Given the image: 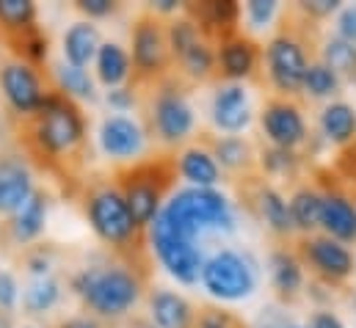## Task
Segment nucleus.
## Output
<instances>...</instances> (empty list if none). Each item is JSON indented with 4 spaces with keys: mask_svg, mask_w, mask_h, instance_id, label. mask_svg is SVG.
<instances>
[{
    "mask_svg": "<svg viewBox=\"0 0 356 328\" xmlns=\"http://www.w3.org/2000/svg\"><path fill=\"white\" fill-rule=\"evenodd\" d=\"M31 116H33V122L28 130L31 133L28 141L39 158H58V155L75 149L86 136L83 113L61 91L44 94L42 105Z\"/></svg>",
    "mask_w": 356,
    "mask_h": 328,
    "instance_id": "f257e3e1",
    "label": "nucleus"
},
{
    "mask_svg": "<svg viewBox=\"0 0 356 328\" xmlns=\"http://www.w3.org/2000/svg\"><path fill=\"white\" fill-rule=\"evenodd\" d=\"M175 177H177V163L169 158L144 161L133 168L119 171V188H122L119 193L127 202L138 227H147L155 221L161 199L175 185Z\"/></svg>",
    "mask_w": 356,
    "mask_h": 328,
    "instance_id": "f03ea898",
    "label": "nucleus"
},
{
    "mask_svg": "<svg viewBox=\"0 0 356 328\" xmlns=\"http://www.w3.org/2000/svg\"><path fill=\"white\" fill-rule=\"evenodd\" d=\"M158 218L175 229L177 235L193 240L204 227H224L232 229V210L229 202L213 188H185L158 213Z\"/></svg>",
    "mask_w": 356,
    "mask_h": 328,
    "instance_id": "7ed1b4c3",
    "label": "nucleus"
},
{
    "mask_svg": "<svg viewBox=\"0 0 356 328\" xmlns=\"http://www.w3.org/2000/svg\"><path fill=\"white\" fill-rule=\"evenodd\" d=\"M75 290L91 312L102 318H116L138 301L141 284L124 268H89L75 279Z\"/></svg>",
    "mask_w": 356,
    "mask_h": 328,
    "instance_id": "20e7f679",
    "label": "nucleus"
},
{
    "mask_svg": "<svg viewBox=\"0 0 356 328\" xmlns=\"http://www.w3.org/2000/svg\"><path fill=\"white\" fill-rule=\"evenodd\" d=\"M86 213H89L91 229L111 246H116L119 251L124 248H141V229L127 207V202L122 199L119 190L113 188H102L97 193L89 196V204H86Z\"/></svg>",
    "mask_w": 356,
    "mask_h": 328,
    "instance_id": "39448f33",
    "label": "nucleus"
},
{
    "mask_svg": "<svg viewBox=\"0 0 356 328\" xmlns=\"http://www.w3.org/2000/svg\"><path fill=\"white\" fill-rule=\"evenodd\" d=\"M199 276L204 290L221 301H238L254 290V273L246 265V259L235 251H218L216 256L202 262Z\"/></svg>",
    "mask_w": 356,
    "mask_h": 328,
    "instance_id": "423d86ee",
    "label": "nucleus"
},
{
    "mask_svg": "<svg viewBox=\"0 0 356 328\" xmlns=\"http://www.w3.org/2000/svg\"><path fill=\"white\" fill-rule=\"evenodd\" d=\"M149 235H152V246L158 251L163 268L182 284H193L202 273V251L196 248V243L177 235L175 229H169L158 215L149 224Z\"/></svg>",
    "mask_w": 356,
    "mask_h": 328,
    "instance_id": "0eeeda50",
    "label": "nucleus"
},
{
    "mask_svg": "<svg viewBox=\"0 0 356 328\" xmlns=\"http://www.w3.org/2000/svg\"><path fill=\"white\" fill-rule=\"evenodd\" d=\"M133 67L144 78H155L169 67V39L166 28L155 14H141L133 28Z\"/></svg>",
    "mask_w": 356,
    "mask_h": 328,
    "instance_id": "6e6552de",
    "label": "nucleus"
},
{
    "mask_svg": "<svg viewBox=\"0 0 356 328\" xmlns=\"http://www.w3.org/2000/svg\"><path fill=\"white\" fill-rule=\"evenodd\" d=\"M307 67L309 64H307L304 47L293 36L282 33L268 44V69L282 94H296L304 85Z\"/></svg>",
    "mask_w": 356,
    "mask_h": 328,
    "instance_id": "1a4fd4ad",
    "label": "nucleus"
},
{
    "mask_svg": "<svg viewBox=\"0 0 356 328\" xmlns=\"http://www.w3.org/2000/svg\"><path fill=\"white\" fill-rule=\"evenodd\" d=\"M152 127L169 144H177V141H182L191 133L193 110H191V105L185 102V97L179 94L175 85H163L158 91L155 108H152Z\"/></svg>",
    "mask_w": 356,
    "mask_h": 328,
    "instance_id": "9d476101",
    "label": "nucleus"
},
{
    "mask_svg": "<svg viewBox=\"0 0 356 328\" xmlns=\"http://www.w3.org/2000/svg\"><path fill=\"white\" fill-rule=\"evenodd\" d=\"M0 85H3V94H6V99L11 102V108L17 113H33L44 99L39 75L33 72V67H28L22 61L3 67Z\"/></svg>",
    "mask_w": 356,
    "mask_h": 328,
    "instance_id": "9b49d317",
    "label": "nucleus"
},
{
    "mask_svg": "<svg viewBox=\"0 0 356 328\" xmlns=\"http://www.w3.org/2000/svg\"><path fill=\"white\" fill-rule=\"evenodd\" d=\"M263 127H266L268 138L279 149H293L307 136L301 110L287 99H270L268 102L266 110H263Z\"/></svg>",
    "mask_w": 356,
    "mask_h": 328,
    "instance_id": "f8f14e48",
    "label": "nucleus"
},
{
    "mask_svg": "<svg viewBox=\"0 0 356 328\" xmlns=\"http://www.w3.org/2000/svg\"><path fill=\"white\" fill-rule=\"evenodd\" d=\"M301 256L329 281H340L351 276L354 270V256L346 246H340L332 238H312L301 243Z\"/></svg>",
    "mask_w": 356,
    "mask_h": 328,
    "instance_id": "ddd939ff",
    "label": "nucleus"
},
{
    "mask_svg": "<svg viewBox=\"0 0 356 328\" xmlns=\"http://www.w3.org/2000/svg\"><path fill=\"white\" fill-rule=\"evenodd\" d=\"M99 144H102L105 155H111V158H136L144 147V133L133 119L111 116L102 122Z\"/></svg>",
    "mask_w": 356,
    "mask_h": 328,
    "instance_id": "4468645a",
    "label": "nucleus"
},
{
    "mask_svg": "<svg viewBox=\"0 0 356 328\" xmlns=\"http://www.w3.org/2000/svg\"><path fill=\"white\" fill-rule=\"evenodd\" d=\"M191 22L196 25V31H204V33H216L221 42L235 36V22H238V14L241 8L235 3H199V6H185Z\"/></svg>",
    "mask_w": 356,
    "mask_h": 328,
    "instance_id": "2eb2a0df",
    "label": "nucleus"
},
{
    "mask_svg": "<svg viewBox=\"0 0 356 328\" xmlns=\"http://www.w3.org/2000/svg\"><path fill=\"white\" fill-rule=\"evenodd\" d=\"M252 110H249V97L241 85H224L218 88L216 99H213V122L227 130V133H238L249 124Z\"/></svg>",
    "mask_w": 356,
    "mask_h": 328,
    "instance_id": "dca6fc26",
    "label": "nucleus"
},
{
    "mask_svg": "<svg viewBox=\"0 0 356 328\" xmlns=\"http://www.w3.org/2000/svg\"><path fill=\"white\" fill-rule=\"evenodd\" d=\"M218 67L224 69L227 78H249L254 69H257V61H260V50L252 39L235 33L229 39L221 42L218 47Z\"/></svg>",
    "mask_w": 356,
    "mask_h": 328,
    "instance_id": "f3484780",
    "label": "nucleus"
},
{
    "mask_svg": "<svg viewBox=\"0 0 356 328\" xmlns=\"http://www.w3.org/2000/svg\"><path fill=\"white\" fill-rule=\"evenodd\" d=\"M33 193L31 174L19 161H0V213L14 215Z\"/></svg>",
    "mask_w": 356,
    "mask_h": 328,
    "instance_id": "a211bd4d",
    "label": "nucleus"
},
{
    "mask_svg": "<svg viewBox=\"0 0 356 328\" xmlns=\"http://www.w3.org/2000/svg\"><path fill=\"white\" fill-rule=\"evenodd\" d=\"M321 227L337 240H354L356 207L343 196H323V202H321Z\"/></svg>",
    "mask_w": 356,
    "mask_h": 328,
    "instance_id": "6ab92c4d",
    "label": "nucleus"
},
{
    "mask_svg": "<svg viewBox=\"0 0 356 328\" xmlns=\"http://www.w3.org/2000/svg\"><path fill=\"white\" fill-rule=\"evenodd\" d=\"M149 306H152V320L158 323V328H191L193 323L191 304L172 290H158Z\"/></svg>",
    "mask_w": 356,
    "mask_h": 328,
    "instance_id": "aec40b11",
    "label": "nucleus"
},
{
    "mask_svg": "<svg viewBox=\"0 0 356 328\" xmlns=\"http://www.w3.org/2000/svg\"><path fill=\"white\" fill-rule=\"evenodd\" d=\"M44 221H47V199H44V193L33 190L31 199L14 213V221H11L14 238H17L19 243L33 240V238L44 229Z\"/></svg>",
    "mask_w": 356,
    "mask_h": 328,
    "instance_id": "412c9836",
    "label": "nucleus"
},
{
    "mask_svg": "<svg viewBox=\"0 0 356 328\" xmlns=\"http://www.w3.org/2000/svg\"><path fill=\"white\" fill-rule=\"evenodd\" d=\"M99 50V33L91 22H78L64 36V56L72 67H86Z\"/></svg>",
    "mask_w": 356,
    "mask_h": 328,
    "instance_id": "4be33fe9",
    "label": "nucleus"
},
{
    "mask_svg": "<svg viewBox=\"0 0 356 328\" xmlns=\"http://www.w3.org/2000/svg\"><path fill=\"white\" fill-rule=\"evenodd\" d=\"M179 174L193 185V188H213L218 182V163L213 155L204 149H185L179 155Z\"/></svg>",
    "mask_w": 356,
    "mask_h": 328,
    "instance_id": "5701e85b",
    "label": "nucleus"
},
{
    "mask_svg": "<svg viewBox=\"0 0 356 328\" xmlns=\"http://www.w3.org/2000/svg\"><path fill=\"white\" fill-rule=\"evenodd\" d=\"M321 127H323L329 141L346 144V141H351L356 136V110L348 102H334V105H329L323 110Z\"/></svg>",
    "mask_w": 356,
    "mask_h": 328,
    "instance_id": "b1692460",
    "label": "nucleus"
},
{
    "mask_svg": "<svg viewBox=\"0 0 356 328\" xmlns=\"http://www.w3.org/2000/svg\"><path fill=\"white\" fill-rule=\"evenodd\" d=\"M127 75H130V56L113 42L99 44V50H97V78L105 85H119Z\"/></svg>",
    "mask_w": 356,
    "mask_h": 328,
    "instance_id": "393cba45",
    "label": "nucleus"
},
{
    "mask_svg": "<svg viewBox=\"0 0 356 328\" xmlns=\"http://www.w3.org/2000/svg\"><path fill=\"white\" fill-rule=\"evenodd\" d=\"M6 39H8L11 50H14V53L22 58V64H28V67H33V64H39V61L47 58V36L39 31V25H31V28H25V31H19V33L6 36Z\"/></svg>",
    "mask_w": 356,
    "mask_h": 328,
    "instance_id": "a878e982",
    "label": "nucleus"
},
{
    "mask_svg": "<svg viewBox=\"0 0 356 328\" xmlns=\"http://www.w3.org/2000/svg\"><path fill=\"white\" fill-rule=\"evenodd\" d=\"M321 202H323V196H318L315 190H309V188L298 190L290 199V207H287L290 210V224L304 229V232L321 227Z\"/></svg>",
    "mask_w": 356,
    "mask_h": 328,
    "instance_id": "bb28decb",
    "label": "nucleus"
},
{
    "mask_svg": "<svg viewBox=\"0 0 356 328\" xmlns=\"http://www.w3.org/2000/svg\"><path fill=\"white\" fill-rule=\"evenodd\" d=\"M36 25V6L28 0H0V28L6 36Z\"/></svg>",
    "mask_w": 356,
    "mask_h": 328,
    "instance_id": "cd10ccee",
    "label": "nucleus"
},
{
    "mask_svg": "<svg viewBox=\"0 0 356 328\" xmlns=\"http://www.w3.org/2000/svg\"><path fill=\"white\" fill-rule=\"evenodd\" d=\"M177 61H179V67H182V72H185L188 78H193V81L207 78L210 69L216 67V56H213V50H210V44H207L204 39L193 42V44L179 56Z\"/></svg>",
    "mask_w": 356,
    "mask_h": 328,
    "instance_id": "c85d7f7f",
    "label": "nucleus"
},
{
    "mask_svg": "<svg viewBox=\"0 0 356 328\" xmlns=\"http://www.w3.org/2000/svg\"><path fill=\"white\" fill-rule=\"evenodd\" d=\"M323 61L334 75H356V44L346 39H332L323 47Z\"/></svg>",
    "mask_w": 356,
    "mask_h": 328,
    "instance_id": "c756f323",
    "label": "nucleus"
},
{
    "mask_svg": "<svg viewBox=\"0 0 356 328\" xmlns=\"http://www.w3.org/2000/svg\"><path fill=\"white\" fill-rule=\"evenodd\" d=\"M56 301H58V284H56L53 279H44V276L36 279V281H31L28 290H25V298H22L25 309L33 312V315L47 312Z\"/></svg>",
    "mask_w": 356,
    "mask_h": 328,
    "instance_id": "7c9ffc66",
    "label": "nucleus"
},
{
    "mask_svg": "<svg viewBox=\"0 0 356 328\" xmlns=\"http://www.w3.org/2000/svg\"><path fill=\"white\" fill-rule=\"evenodd\" d=\"M260 210H263V218H266L268 224L276 229V232H290V210H287V204H284V199L276 193V190H270V188H263L260 190Z\"/></svg>",
    "mask_w": 356,
    "mask_h": 328,
    "instance_id": "2f4dec72",
    "label": "nucleus"
},
{
    "mask_svg": "<svg viewBox=\"0 0 356 328\" xmlns=\"http://www.w3.org/2000/svg\"><path fill=\"white\" fill-rule=\"evenodd\" d=\"M58 85H61V94H67L70 99L72 97H94V83L86 75V69L81 67H72V64H61L58 67Z\"/></svg>",
    "mask_w": 356,
    "mask_h": 328,
    "instance_id": "473e14b6",
    "label": "nucleus"
},
{
    "mask_svg": "<svg viewBox=\"0 0 356 328\" xmlns=\"http://www.w3.org/2000/svg\"><path fill=\"white\" fill-rule=\"evenodd\" d=\"M273 281L282 293L298 290L301 287V265L287 254H276L273 256Z\"/></svg>",
    "mask_w": 356,
    "mask_h": 328,
    "instance_id": "72a5a7b5",
    "label": "nucleus"
},
{
    "mask_svg": "<svg viewBox=\"0 0 356 328\" xmlns=\"http://www.w3.org/2000/svg\"><path fill=\"white\" fill-rule=\"evenodd\" d=\"M213 158H218L221 165L235 171V168H246L249 165L252 152L241 138H221V141H216V155Z\"/></svg>",
    "mask_w": 356,
    "mask_h": 328,
    "instance_id": "f704fd0d",
    "label": "nucleus"
},
{
    "mask_svg": "<svg viewBox=\"0 0 356 328\" xmlns=\"http://www.w3.org/2000/svg\"><path fill=\"white\" fill-rule=\"evenodd\" d=\"M301 88H307L315 97H329V94L337 91V75L326 64H312V67H307V75H304V85Z\"/></svg>",
    "mask_w": 356,
    "mask_h": 328,
    "instance_id": "c9c22d12",
    "label": "nucleus"
},
{
    "mask_svg": "<svg viewBox=\"0 0 356 328\" xmlns=\"http://www.w3.org/2000/svg\"><path fill=\"white\" fill-rule=\"evenodd\" d=\"M191 328H246V323H243L238 315H232V312L207 306V309H202L199 315H193Z\"/></svg>",
    "mask_w": 356,
    "mask_h": 328,
    "instance_id": "e433bc0d",
    "label": "nucleus"
},
{
    "mask_svg": "<svg viewBox=\"0 0 356 328\" xmlns=\"http://www.w3.org/2000/svg\"><path fill=\"white\" fill-rule=\"evenodd\" d=\"M273 11H276V3L273 0H252L246 6V14H249V19L254 25H266L268 19L273 17Z\"/></svg>",
    "mask_w": 356,
    "mask_h": 328,
    "instance_id": "4c0bfd02",
    "label": "nucleus"
},
{
    "mask_svg": "<svg viewBox=\"0 0 356 328\" xmlns=\"http://www.w3.org/2000/svg\"><path fill=\"white\" fill-rule=\"evenodd\" d=\"M14 304H17V281L11 273L0 270V309L8 312Z\"/></svg>",
    "mask_w": 356,
    "mask_h": 328,
    "instance_id": "58836bf2",
    "label": "nucleus"
},
{
    "mask_svg": "<svg viewBox=\"0 0 356 328\" xmlns=\"http://www.w3.org/2000/svg\"><path fill=\"white\" fill-rule=\"evenodd\" d=\"M340 39L356 44V6L346 8V11L340 14Z\"/></svg>",
    "mask_w": 356,
    "mask_h": 328,
    "instance_id": "ea45409f",
    "label": "nucleus"
},
{
    "mask_svg": "<svg viewBox=\"0 0 356 328\" xmlns=\"http://www.w3.org/2000/svg\"><path fill=\"white\" fill-rule=\"evenodd\" d=\"M78 8L83 14H89V17H105V14L113 11V3L111 0H81Z\"/></svg>",
    "mask_w": 356,
    "mask_h": 328,
    "instance_id": "a19ab883",
    "label": "nucleus"
},
{
    "mask_svg": "<svg viewBox=\"0 0 356 328\" xmlns=\"http://www.w3.org/2000/svg\"><path fill=\"white\" fill-rule=\"evenodd\" d=\"M337 8L334 0H315V3H301V11L309 14V17H326Z\"/></svg>",
    "mask_w": 356,
    "mask_h": 328,
    "instance_id": "79ce46f5",
    "label": "nucleus"
},
{
    "mask_svg": "<svg viewBox=\"0 0 356 328\" xmlns=\"http://www.w3.org/2000/svg\"><path fill=\"white\" fill-rule=\"evenodd\" d=\"M108 102H111L113 108H119V110L133 108V88H113V91L108 94Z\"/></svg>",
    "mask_w": 356,
    "mask_h": 328,
    "instance_id": "37998d69",
    "label": "nucleus"
},
{
    "mask_svg": "<svg viewBox=\"0 0 356 328\" xmlns=\"http://www.w3.org/2000/svg\"><path fill=\"white\" fill-rule=\"evenodd\" d=\"M309 328H346V326L340 323L337 315H332V312H318V315H312Z\"/></svg>",
    "mask_w": 356,
    "mask_h": 328,
    "instance_id": "c03bdc74",
    "label": "nucleus"
},
{
    "mask_svg": "<svg viewBox=\"0 0 356 328\" xmlns=\"http://www.w3.org/2000/svg\"><path fill=\"white\" fill-rule=\"evenodd\" d=\"M58 328H99L94 320L89 318H72V320H67V323H61Z\"/></svg>",
    "mask_w": 356,
    "mask_h": 328,
    "instance_id": "a18cd8bd",
    "label": "nucleus"
},
{
    "mask_svg": "<svg viewBox=\"0 0 356 328\" xmlns=\"http://www.w3.org/2000/svg\"><path fill=\"white\" fill-rule=\"evenodd\" d=\"M155 8H161V11H175L177 3H175V0H161V3H155Z\"/></svg>",
    "mask_w": 356,
    "mask_h": 328,
    "instance_id": "49530a36",
    "label": "nucleus"
}]
</instances>
